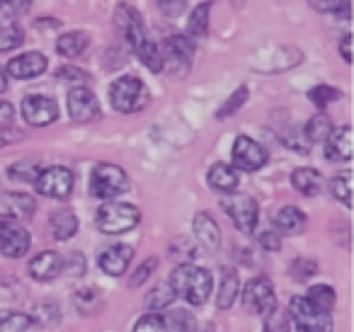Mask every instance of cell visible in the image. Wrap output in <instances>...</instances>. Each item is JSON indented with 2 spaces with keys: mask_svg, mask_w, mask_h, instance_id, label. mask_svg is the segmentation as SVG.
<instances>
[{
  "mask_svg": "<svg viewBox=\"0 0 354 332\" xmlns=\"http://www.w3.org/2000/svg\"><path fill=\"white\" fill-rule=\"evenodd\" d=\"M243 306L252 315H267L270 311L277 308V293L274 286L267 277H257L248 282L245 291H243Z\"/></svg>",
  "mask_w": 354,
  "mask_h": 332,
  "instance_id": "obj_9",
  "label": "cell"
},
{
  "mask_svg": "<svg viewBox=\"0 0 354 332\" xmlns=\"http://www.w3.org/2000/svg\"><path fill=\"white\" fill-rule=\"evenodd\" d=\"M289 317L294 320L296 332H333V317H330V313L320 311L306 296L291 298Z\"/></svg>",
  "mask_w": 354,
  "mask_h": 332,
  "instance_id": "obj_6",
  "label": "cell"
},
{
  "mask_svg": "<svg viewBox=\"0 0 354 332\" xmlns=\"http://www.w3.org/2000/svg\"><path fill=\"white\" fill-rule=\"evenodd\" d=\"M8 90V73L6 68H0V93H6Z\"/></svg>",
  "mask_w": 354,
  "mask_h": 332,
  "instance_id": "obj_52",
  "label": "cell"
},
{
  "mask_svg": "<svg viewBox=\"0 0 354 332\" xmlns=\"http://www.w3.org/2000/svg\"><path fill=\"white\" fill-rule=\"evenodd\" d=\"M207 180H209V187L216 192H236L241 177H238L236 167L226 165V163H216V165L209 167Z\"/></svg>",
  "mask_w": 354,
  "mask_h": 332,
  "instance_id": "obj_22",
  "label": "cell"
},
{
  "mask_svg": "<svg viewBox=\"0 0 354 332\" xmlns=\"http://www.w3.org/2000/svg\"><path fill=\"white\" fill-rule=\"evenodd\" d=\"M133 332H167V322H165V317L153 311V313H148V315H141L133 322Z\"/></svg>",
  "mask_w": 354,
  "mask_h": 332,
  "instance_id": "obj_40",
  "label": "cell"
},
{
  "mask_svg": "<svg viewBox=\"0 0 354 332\" xmlns=\"http://www.w3.org/2000/svg\"><path fill=\"white\" fill-rule=\"evenodd\" d=\"M291 185L304 196H318L320 190H323V177L313 167H299V170L291 172Z\"/></svg>",
  "mask_w": 354,
  "mask_h": 332,
  "instance_id": "obj_23",
  "label": "cell"
},
{
  "mask_svg": "<svg viewBox=\"0 0 354 332\" xmlns=\"http://www.w3.org/2000/svg\"><path fill=\"white\" fill-rule=\"evenodd\" d=\"M133 259V248L131 245H124V243H117V245H109L107 250L100 252V269H102L107 277H122L124 272L129 269Z\"/></svg>",
  "mask_w": 354,
  "mask_h": 332,
  "instance_id": "obj_17",
  "label": "cell"
},
{
  "mask_svg": "<svg viewBox=\"0 0 354 332\" xmlns=\"http://www.w3.org/2000/svg\"><path fill=\"white\" fill-rule=\"evenodd\" d=\"M192 230H194V235H197L199 245H204L207 250H218V245H221V228H218V223L212 219V214L199 211L192 221Z\"/></svg>",
  "mask_w": 354,
  "mask_h": 332,
  "instance_id": "obj_20",
  "label": "cell"
},
{
  "mask_svg": "<svg viewBox=\"0 0 354 332\" xmlns=\"http://www.w3.org/2000/svg\"><path fill=\"white\" fill-rule=\"evenodd\" d=\"M333 131V124L325 114H315L308 124H306V138L310 143H318V141H325V136Z\"/></svg>",
  "mask_w": 354,
  "mask_h": 332,
  "instance_id": "obj_36",
  "label": "cell"
},
{
  "mask_svg": "<svg viewBox=\"0 0 354 332\" xmlns=\"http://www.w3.org/2000/svg\"><path fill=\"white\" fill-rule=\"evenodd\" d=\"M262 332H289V315L274 308V311L267 313V320H265V327Z\"/></svg>",
  "mask_w": 354,
  "mask_h": 332,
  "instance_id": "obj_43",
  "label": "cell"
},
{
  "mask_svg": "<svg viewBox=\"0 0 354 332\" xmlns=\"http://www.w3.org/2000/svg\"><path fill=\"white\" fill-rule=\"evenodd\" d=\"M209 12H212V3H199L192 10L187 20V37L192 42H199L209 35Z\"/></svg>",
  "mask_w": 354,
  "mask_h": 332,
  "instance_id": "obj_26",
  "label": "cell"
},
{
  "mask_svg": "<svg viewBox=\"0 0 354 332\" xmlns=\"http://www.w3.org/2000/svg\"><path fill=\"white\" fill-rule=\"evenodd\" d=\"M274 225L284 233H301L306 228V214L296 206H281L274 216Z\"/></svg>",
  "mask_w": 354,
  "mask_h": 332,
  "instance_id": "obj_27",
  "label": "cell"
},
{
  "mask_svg": "<svg viewBox=\"0 0 354 332\" xmlns=\"http://www.w3.org/2000/svg\"><path fill=\"white\" fill-rule=\"evenodd\" d=\"M170 286L175 291V296L185 298L189 306H204L214 291V277L209 269L185 262L172 269Z\"/></svg>",
  "mask_w": 354,
  "mask_h": 332,
  "instance_id": "obj_2",
  "label": "cell"
},
{
  "mask_svg": "<svg viewBox=\"0 0 354 332\" xmlns=\"http://www.w3.org/2000/svg\"><path fill=\"white\" fill-rule=\"evenodd\" d=\"M141 223V209L129 201H104L97 209L95 225L104 235H122Z\"/></svg>",
  "mask_w": 354,
  "mask_h": 332,
  "instance_id": "obj_3",
  "label": "cell"
},
{
  "mask_svg": "<svg viewBox=\"0 0 354 332\" xmlns=\"http://www.w3.org/2000/svg\"><path fill=\"white\" fill-rule=\"evenodd\" d=\"M325 158L333 163L352 160V127H337L325 136Z\"/></svg>",
  "mask_w": 354,
  "mask_h": 332,
  "instance_id": "obj_18",
  "label": "cell"
},
{
  "mask_svg": "<svg viewBox=\"0 0 354 332\" xmlns=\"http://www.w3.org/2000/svg\"><path fill=\"white\" fill-rule=\"evenodd\" d=\"M158 264H160V259H158V257H148V259H143V264L136 269V272H133V277L129 279V286H131V288L141 286V284L146 282V279L151 277L153 272H156Z\"/></svg>",
  "mask_w": 354,
  "mask_h": 332,
  "instance_id": "obj_44",
  "label": "cell"
},
{
  "mask_svg": "<svg viewBox=\"0 0 354 332\" xmlns=\"http://www.w3.org/2000/svg\"><path fill=\"white\" fill-rule=\"evenodd\" d=\"M194 255H197V245H194V240L189 238H177L170 243V257L180 259V262H189V259H194Z\"/></svg>",
  "mask_w": 354,
  "mask_h": 332,
  "instance_id": "obj_41",
  "label": "cell"
},
{
  "mask_svg": "<svg viewBox=\"0 0 354 332\" xmlns=\"http://www.w3.org/2000/svg\"><path fill=\"white\" fill-rule=\"evenodd\" d=\"M333 194L342 206H347V209L352 206V175H349V170L339 172L333 180Z\"/></svg>",
  "mask_w": 354,
  "mask_h": 332,
  "instance_id": "obj_37",
  "label": "cell"
},
{
  "mask_svg": "<svg viewBox=\"0 0 354 332\" xmlns=\"http://www.w3.org/2000/svg\"><path fill=\"white\" fill-rule=\"evenodd\" d=\"M238 291H241V279L233 267L221 269V279H218V296H216V308L228 311V308L236 303Z\"/></svg>",
  "mask_w": 354,
  "mask_h": 332,
  "instance_id": "obj_21",
  "label": "cell"
},
{
  "mask_svg": "<svg viewBox=\"0 0 354 332\" xmlns=\"http://www.w3.org/2000/svg\"><path fill=\"white\" fill-rule=\"evenodd\" d=\"M260 245L267 252H277V250H281V238L277 233H272V230H267V233L260 235Z\"/></svg>",
  "mask_w": 354,
  "mask_h": 332,
  "instance_id": "obj_48",
  "label": "cell"
},
{
  "mask_svg": "<svg viewBox=\"0 0 354 332\" xmlns=\"http://www.w3.org/2000/svg\"><path fill=\"white\" fill-rule=\"evenodd\" d=\"M88 35H83V32H66V35L59 37V42H56V51H59L61 56H66V59H78V56H83L85 51H88Z\"/></svg>",
  "mask_w": 354,
  "mask_h": 332,
  "instance_id": "obj_25",
  "label": "cell"
},
{
  "mask_svg": "<svg viewBox=\"0 0 354 332\" xmlns=\"http://www.w3.org/2000/svg\"><path fill=\"white\" fill-rule=\"evenodd\" d=\"M167 332H197V320L189 311H175L165 317Z\"/></svg>",
  "mask_w": 354,
  "mask_h": 332,
  "instance_id": "obj_35",
  "label": "cell"
},
{
  "mask_svg": "<svg viewBox=\"0 0 354 332\" xmlns=\"http://www.w3.org/2000/svg\"><path fill=\"white\" fill-rule=\"evenodd\" d=\"M22 42H25V32H22V27L17 22L12 20L0 22V54L17 49Z\"/></svg>",
  "mask_w": 354,
  "mask_h": 332,
  "instance_id": "obj_29",
  "label": "cell"
},
{
  "mask_svg": "<svg viewBox=\"0 0 354 332\" xmlns=\"http://www.w3.org/2000/svg\"><path fill=\"white\" fill-rule=\"evenodd\" d=\"M64 262H71V267H64V272H71V274H75V277L85 272V259L80 257L78 252L68 255V259H64Z\"/></svg>",
  "mask_w": 354,
  "mask_h": 332,
  "instance_id": "obj_49",
  "label": "cell"
},
{
  "mask_svg": "<svg viewBox=\"0 0 354 332\" xmlns=\"http://www.w3.org/2000/svg\"><path fill=\"white\" fill-rule=\"evenodd\" d=\"M308 298L313 306H318L320 311H333L335 308V301H337V296H335V288L328 286V284H315V286L308 288Z\"/></svg>",
  "mask_w": 354,
  "mask_h": 332,
  "instance_id": "obj_32",
  "label": "cell"
},
{
  "mask_svg": "<svg viewBox=\"0 0 354 332\" xmlns=\"http://www.w3.org/2000/svg\"><path fill=\"white\" fill-rule=\"evenodd\" d=\"M245 102H248V88H245V85H241V88H238L236 93L226 100V104H223V107L216 112V119H218V122H223V119H228L231 114H236Z\"/></svg>",
  "mask_w": 354,
  "mask_h": 332,
  "instance_id": "obj_39",
  "label": "cell"
},
{
  "mask_svg": "<svg viewBox=\"0 0 354 332\" xmlns=\"http://www.w3.org/2000/svg\"><path fill=\"white\" fill-rule=\"evenodd\" d=\"M0 332H35V320L20 311H0Z\"/></svg>",
  "mask_w": 354,
  "mask_h": 332,
  "instance_id": "obj_28",
  "label": "cell"
},
{
  "mask_svg": "<svg viewBox=\"0 0 354 332\" xmlns=\"http://www.w3.org/2000/svg\"><path fill=\"white\" fill-rule=\"evenodd\" d=\"M22 119L30 127H49L59 119V104L44 95H27L22 100Z\"/></svg>",
  "mask_w": 354,
  "mask_h": 332,
  "instance_id": "obj_13",
  "label": "cell"
},
{
  "mask_svg": "<svg viewBox=\"0 0 354 332\" xmlns=\"http://www.w3.org/2000/svg\"><path fill=\"white\" fill-rule=\"evenodd\" d=\"M30 248H32V235L22 225L0 219V255L17 259L30 252Z\"/></svg>",
  "mask_w": 354,
  "mask_h": 332,
  "instance_id": "obj_14",
  "label": "cell"
},
{
  "mask_svg": "<svg viewBox=\"0 0 354 332\" xmlns=\"http://www.w3.org/2000/svg\"><path fill=\"white\" fill-rule=\"evenodd\" d=\"M315 272H318V262L310 257H296L289 267V274L294 282H306V279H310Z\"/></svg>",
  "mask_w": 354,
  "mask_h": 332,
  "instance_id": "obj_38",
  "label": "cell"
},
{
  "mask_svg": "<svg viewBox=\"0 0 354 332\" xmlns=\"http://www.w3.org/2000/svg\"><path fill=\"white\" fill-rule=\"evenodd\" d=\"M37 211V201L25 192H6L0 194V219L3 221H27Z\"/></svg>",
  "mask_w": 354,
  "mask_h": 332,
  "instance_id": "obj_15",
  "label": "cell"
},
{
  "mask_svg": "<svg viewBox=\"0 0 354 332\" xmlns=\"http://www.w3.org/2000/svg\"><path fill=\"white\" fill-rule=\"evenodd\" d=\"M129 190V177L119 165L97 163L90 172V194L95 199H117Z\"/></svg>",
  "mask_w": 354,
  "mask_h": 332,
  "instance_id": "obj_5",
  "label": "cell"
},
{
  "mask_svg": "<svg viewBox=\"0 0 354 332\" xmlns=\"http://www.w3.org/2000/svg\"><path fill=\"white\" fill-rule=\"evenodd\" d=\"M46 66H49V61H46V56L41 51H27V54H20L12 61H8L6 73L17 80H30L39 78L46 71Z\"/></svg>",
  "mask_w": 354,
  "mask_h": 332,
  "instance_id": "obj_16",
  "label": "cell"
},
{
  "mask_svg": "<svg viewBox=\"0 0 354 332\" xmlns=\"http://www.w3.org/2000/svg\"><path fill=\"white\" fill-rule=\"evenodd\" d=\"M221 206L241 233H248V235L255 233L257 221H260V206H257V201L252 199V196H248V194L223 196Z\"/></svg>",
  "mask_w": 354,
  "mask_h": 332,
  "instance_id": "obj_8",
  "label": "cell"
},
{
  "mask_svg": "<svg viewBox=\"0 0 354 332\" xmlns=\"http://www.w3.org/2000/svg\"><path fill=\"white\" fill-rule=\"evenodd\" d=\"M165 17H180L187 10V0H156Z\"/></svg>",
  "mask_w": 354,
  "mask_h": 332,
  "instance_id": "obj_47",
  "label": "cell"
},
{
  "mask_svg": "<svg viewBox=\"0 0 354 332\" xmlns=\"http://www.w3.org/2000/svg\"><path fill=\"white\" fill-rule=\"evenodd\" d=\"M342 98V93H339L337 88H333V85H315V88L308 90V100L315 104L318 109H325L328 104L337 102V100Z\"/></svg>",
  "mask_w": 354,
  "mask_h": 332,
  "instance_id": "obj_34",
  "label": "cell"
},
{
  "mask_svg": "<svg viewBox=\"0 0 354 332\" xmlns=\"http://www.w3.org/2000/svg\"><path fill=\"white\" fill-rule=\"evenodd\" d=\"M339 54H342L344 64H352V35H344L339 42Z\"/></svg>",
  "mask_w": 354,
  "mask_h": 332,
  "instance_id": "obj_50",
  "label": "cell"
},
{
  "mask_svg": "<svg viewBox=\"0 0 354 332\" xmlns=\"http://www.w3.org/2000/svg\"><path fill=\"white\" fill-rule=\"evenodd\" d=\"M75 230H78V219L71 209H59L51 214V235L56 240L64 243V240L73 238Z\"/></svg>",
  "mask_w": 354,
  "mask_h": 332,
  "instance_id": "obj_24",
  "label": "cell"
},
{
  "mask_svg": "<svg viewBox=\"0 0 354 332\" xmlns=\"http://www.w3.org/2000/svg\"><path fill=\"white\" fill-rule=\"evenodd\" d=\"M148 100H151V93H148L146 83L138 80L136 75H122L109 85V102L122 114L141 112L148 104Z\"/></svg>",
  "mask_w": 354,
  "mask_h": 332,
  "instance_id": "obj_4",
  "label": "cell"
},
{
  "mask_svg": "<svg viewBox=\"0 0 354 332\" xmlns=\"http://www.w3.org/2000/svg\"><path fill=\"white\" fill-rule=\"evenodd\" d=\"M175 291H172L170 284H158V286H153L151 291L146 293V308L148 311H156L160 313L162 308H167L172 301H175Z\"/></svg>",
  "mask_w": 354,
  "mask_h": 332,
  "instance_id": "obj_30",
  "label": "cell"
},
{
  "mask_svg": "<svg viewBox=\"0 0 354 332\" xmlns=\"http://www.w3.org/2000/svg\"><path fill=\"white\" fill-rule=\"evenodd\" d=\"M114 22H117V30L122 32L124 42L131 46V51L136 54V59L141 61L151 73H160V71H165L160 49H158L156 42L148 37L146 25H143V17L138 15L136 8L129 6V3H119L117 10H114Z\"/></svg>",
  "mask_w": 354,
  "mask_h": 332,
  "instance_id": "obj_1",
  "label": "cell"
},
{
  "mask_svg": "<svg viewBox=\"0 0 354 332\" xmlns=\"http://www.w3.org/2000/svg\"><path fill=\"white\" fill-rule=\"evenodd\" d=\"M73 303L80 313H85V315H95L97 308L102 306V298L97 296V291H95L93 286H85V288H78V291L73 293Z\"/></svg>",
  "mask_w": 354,
  "mask_h": 332,
  "instance_id": "obj_31",
  "label": "cell"
},
{
  "mask_svg": "<svg viewBox=\"0 0 354 332\" xmlns=\"http://www.w3.org/2000/svg\"><path fill=\"white\" fill-rule=\"evenodd\" d=\"M20 138H22L20 131H15V129H6V131H0V148L10 146V143L20 141Z\"/></svg>",
  "mask_w": 354,
  "mask_h": 332,
  "instance_id": "obj_51",
  "label": "cell"
},
{
  "mask_svg": "<svg viewBox=\"0 0 354 332\" xmlns=\"http://www.w3.org/2000/svg\"><path fill=\"white\" fill-rule=\"evenodd\" d=\"M68 114L73 122H97L102 117V107L100 100L88 85H78V88L68 90Z\"/></svg>",
  "mask_w": 354,
  "mask_h": 332,
  "instance_id": "obj_10",
  "label": "cell"
},
{
  "mask_svg": "<svg viewBox=\"0 0 354 332\" xmlns=\"http://www.w3.org/2000/svg\"><path fill=\"white\" fill-rule=\"evenodd\" d=\"M37 190V194L49 196V199H66L71 196L75 185V177L68 167L64 165H51V167H41L37 180L32 182Z\"/></svg>",
  "mask_w": 354,
  "mask_h": 332,
  "instance_id": "obj_7",
  "label": "cell"
},
{
  "mask_svg": "<svg viewBox=\"0 0 354 332\" xmlns=\"http://www.w3.org/2000/svg\"><path fill=\"white\" fill-rule=\"evenodd\" d=\"M308 6L318 12H342L349 15V0H308Z\"/></svg>",
  "mask_w": 354,
  "mask_h": 332,
  "instance_id": "obj_42",
  "label": "cell"
},
{
  "mask_svg": "<svg viewBox=\"0 0 354 332\" xmlns=\"http://www.w3.org/2000/svg\"><path fill=\"white\" fill-rule=\"evenodd\" d=\"M194 51H197V46H194V42L187 35H172L162 44L160 56L162 64H170L177 73H187L194 61Z\"/></svg>",
  "mask_w": 354,
  "mask_h": 332,
  "instance_id": "obj_11",
  "label": "cell"
},
{
  "mask_svg": "<svg viewBox=\"0 0 354 332\" xmlns=\"http://www.w3.org/2000/svg\"><path fill=\"white\" fill-rule=\"evenodd\" d=\"M30 8H32V0H0V12L10 17L25 15Z\"/></svg>",
  "mask_w": 354,
  "mask_h": 332,
  "instance_id": "obj_46",
  "label": "cell"
},
{
  "mask_svg": "<svg viewBox=\"0 0 354 332\" xmlns=\"http://www.w3.org/2000/svg\"><path fill=\"white\" fill-rule=\"evenodd\" d=\"M56 80L59 83H88L90 80V75L85 73V71H80V68H75V66H61L59 71H56Z\"/></svg>",
  "mask_w": 354,
  "mask_h": 332,
  "instance_id": "obj_45",
  "label": "cell"
},
{
  "mask_svg": "<svg viewBox=\"0 0 354 332\" xmlns=\"http://www.w3.org/2000/svg\"><path fill=\"white\" fill-rule=\"evenodd\" d=\"M41 165L35 160H17L12 163L10 167H8V177H10L12 182H35L37 175H39Z\"/></svg>",
  "mask_w": 354,
  "mask_h": 332,
  "instance_id": "obj_33",
  "label": "cell"
},
{
  "mask_svg": "<svg viewBox=\"0 0 354 332\" xmlns=\"http://www.w3.org/2000/svg\"><path fill=\"white\" fill-rule=\"evenodd\" d=\"M64 272V257L54 250H44V252L35 255L30 262V274L37 282H51Z\"/></svg>",
  "mask_w": 354,
  "mask_h": 332,
  "instance_id": "obj_19",
  "label": "cell"
},
{
  "mask_svg": "<svg viewBox=\"0 0 354 332\" xmlns=\"http://www.w3.org/2000/svg\"><path fill=\"white\" fill-rule=\"evenodd\" d=\"M233 165L243 172H257L267 165V151L250 136H236L233 143Z\"/></svg>",
  "mask_w": 354,
  "mask_h": 332,
  "instance_id": "obj_12",
  "label": "cell"
}]
</instances>
